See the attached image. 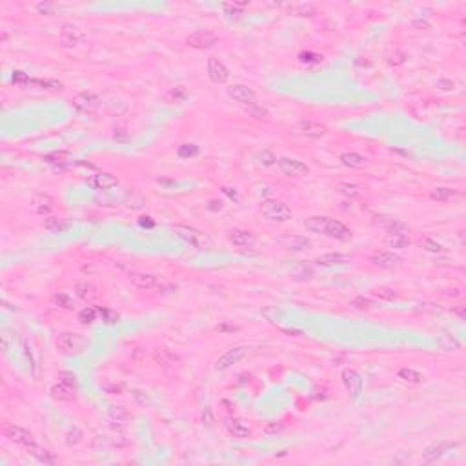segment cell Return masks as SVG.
<instances>
[{
	"label": "cell",
	"instance_id": "29",
	"mask_svg": "<svg viewBox=\"0 0 466 466\" xmlns=\"http://www.w3.org/2000/svg\"><path fill=\"white\" fill-rule=\"evenodd\" d=\"M51 302H53L55 306H59V308H64V310H73V308H75V302H73V299L66 292L55 293L53 297H51Z\"/></svg>",
	"mask_w": 466,
	"mask_h": 466
},
{
	"label": "cell",
	"instance_id": "41",
	"mask_svg": "<svg viewBox=\"0 0 466 466\" xmlns=\"http://www.w3.org/2000/svg\"><path fill=\"white\" fill-rule=\"evenodd\" d=\"M80 441H82V432L78 430V428H71V430H67L66 442L69 444V446H77Z\"/></svg>",
	"mask_w": 466,
	"mask_h": 466
},
{
	"label": "cell",
	"instance_id": "34",
	"mask_svg": "<svg viewBox=\"0 0 466 466\" xmlns=\"http://www.w3.org/2000/svg\"><path fill=\"white\" fill-rule=\"evenodd\" d=\"M42 226L46 228V230H49V232H60V230L67 228V224L62 221V219H57V217H48L46 221L42 222Z\"/></svg>",
	"mask_w": 466,
	"mask_h": 466
},
{
	"label": "cell",
	"instance_id": "4",
	"mask_svg": "<svg viewBox=\"0 0 466 466\" xmlns=\"http://www.w3.org/2000/svg\"><path fill=\"white\" fill-rule=\"evenodd\" d=\"M84 344H86V341H84L82 335L78 333H71V332H66V333H62L59 337V341H57V346H59V350L62 353H77L80 352L84 348Z\"/></svg>",
	"mask_w": 466,
	"mask_h": 466
},
{
	"label": "cell",
	"instance_id": "15",
	"mask_svg": "<svg viewBox=\"0 0 466 466\" xmlns=\"http://www.w3.org/2000/svg\"><path fill=\"white\" fill-rule=\"evenodd\" d=\"M315 263L323 268H339V266H348L352 263V257L346 253H324L321 257H317Z\"/></svg>",
	"mask_w": 466,
	"mask_h": 466
},
{
	"label": "cell",
	"instance_id": "13",
	"mask_svg": "<svg viewBox=\"0 0 466 466\" xmlns=\"http://www.w3.org/2000/svg\"><path fill=\"white\" fill-rule=\"evenodd\" d=\"M342 383L346 386L348 394L352 395V399L357 400L359 395H361V390H363V379H361V375L353 370H344L342 371Z\"/></svg>",
	"mask_w": 466,
	"mask_h": 466
},
{
	"label": "cell",
	"instance_id": "9",
	"mask_svg": "<svg viewBox=\"0 0 466 466\" xmlns=\"http://www.w3.org/2000/svg\"><path fill=\"white\" fill-rule=\"evenodd\" d=\"M173 230L180 239H184L186 242L197 246V248H204V246L209 242V239L202 232H199V230H195V228L192 226H175Z\"/></svg>",
	"mask_w": 466,
	"mask_h": 466
},
{
	"label": "cell",
	"instance_id": "56",
	"mask_svg": "<svg viewBox=\"0 0 466 466\" xmlns=\"http://www.w3.org/2000/svg\"><path fill=\"white\" fill-rule=\"evenodd\" d=\"M219 330H221V332H222V330H230V332H235V330H237V326H219Z\"/></svg>",
	"mask_w": 466,
	"mask_h": 466
},
{
	"label": "cell",
	"instance_id": "20",
	"mask_svg": "<svg viewBox=\"0 0 466 466\" xmlns=\"http://www.w3.org/2000/svg\"><path fill=\"white\" fill-rule=\"evenodd\" d=\"M226 428L233 437H240V439L250 437V433H251V430L248 428V425H246L242 419H228Z\"/></svg>",
	"mask_w": 466,
	"mask_h": 466
},
{
	"label": "cell",
	"instance_id": "55",
	"mask_svg": "<svg viewBox=\"0 0 466 466\" xmlns=\"http://www.w3.org/2000/svg\"><path fill=\"white\" fill-rule=\"evenodd\" d=\"M148 219H150V217H144L142 221H140V226H153V222L148 221Z\"/></svg>",
	"mask_w": 466,
	"mask_h": 466
},
{
	"label": "cell",
	"instance_id": "31",
	"mask_svg": "<svg viewBox=\"0 0 466 466\" xmlns=\"http://www.w3.org/2000/svg\"><path fill=\"white\" fill-rule=\"evenodd\" d=\"M186 99H188V93H186L182 86H177V88H173V90H169L166 93V102H169V104H180Z\"/></svg>",
	"mask_w": 466,
	"mask_h": 466
},
{
	"label": "cell",
	"instance_id": "44",
	"mask_svg": "<svg viewBox=\"0 0 466 466\" xmlns=\"http://www.w3.org/2000/svg\"><path fill=\"white\" fill-rule=\"evenodd\" d=\"M299 60L302 62V64H311V62H321L323 60V57L321 55H317V53H300L299 55Z\"/></svg>",
	"mask_w": 466,
	"mask_h": 466
},
{
	"label": "cell",
	"instance_id": "23",
	"mask_svg": "<svg viewBox=\"0 0 466 466\" xmlns=\"http://www.w3.org/2000/svg\"><path fill=\"white\" fill-rule=\"evenodd\" d=\"M384 240H386V244H388L390 248H397V250L408 248L410 242H412L408 235H404V233H400V232H390L388 235L384 237Z\"/></svg>",
	"mask_w": 466,
	"mask_h": 466
},
{
	"label": "cell",
	"instance_id": "50",
	"mask_svg": "<svg viewBox=\"0 0 466 466\" xmlns=\"http://www.w3.org/2000/svg\"><path fill=\"white\" fill-rule=\"evenodd\" d=\"M275 161H277V159H275V157L271 155L269 151H264V153H261V162H263V164H266V166H271V164H275Z\"/></svg>",
	"mask_w": 466,
	"mask_h": 466
},
{
	"label": "cell",
	"instance_id": "10",
	"mask_svg": "<svg viewBox=\"0 0 466 466\" xmlns=\"http://www.w3.org/2000/svg\"><path fill=\"white\" fill-rule=\"evenodd\" d=\"M228 97H232L233 100L244 104L246 108H248V106H253V104H257V95H255V91L251 90V88H248V86H244V84H237V86L228 88Z\"/></svg>",
	"mask_w": 466,
	"mask_h": 466
},
{
	"label": "cell",
	"instance_id": "18",
	"mask_svg": "<svg viewBox=\"0 0 466 466\" xmlns=\"http://www.w3.org/2000/svg\"><path fill=\"white\" fill-rule=\"evenodd\" d=\"M228 239L230 242H233L235 246H242V248H250V246L255 244V235L248 230H232L228 233Z\"/></svg>",
	"mask_w": 466,
	"mask_h": 466
},
{
	"label": "cell",
	"instance_id": "33",
	"mask_svg": "<svg viewBox=\"0 0 466 466\" xmlns=\"http://www.w3.org/2000/svg\"><path fill=\"white\" fill-rule=\"evenodd\" d=\"M69 153H66V151H55V153H51V155L46 157V161L49 162V164H55V166H66L67 162H69Z\"/></svg>",
	"mask_w": 466,
	"mask_h": 466
},
{
	"label": "cell",
	"instance_id": "17",
	"mask_svg": "<svg viewBox=\"0 0 466 466\" xmlns=\"http://www.w3.org/2000/svg\"><path fill=\"white\" fill-rule=\"evenodd\" d=\"M88 184H90L91 188H95V190L108 192V190H111L115 186H119V180L111 173H95L88 179Z\"/></svg>",
	"mask_w": 466,
	"mask_h": 466
},
{
	"label": "cell",
	"instance_id": "45",
	"mask_svg": "<svg viewBox=\"0 0 466 466\" xmlns=\"http://www.w3.org/2000/svg\"><path fill=\"white\" fill-rule=\"evenodd\" d=\"M352 304L355 306L357 310H370V308H371V300L365 299V297H355V299L352 300Z\"/></svg>",
	"mask_w": 466,
	"mask_h": 466
},
{
	"label": "cell",
	"instance_id": "28",
	"mask_svg": "<svg viewBox=\"0 0 466 466\" xmlns=\"http://www.w3.org/2000/svg\"><path fill=\"white\" fill-rule=\"evenodd\" d=\"M335 190L341 193V195H344V197H350V199H357L359 195H361V188H359L357 184H350V182H339V184L335 186Z\"/></svg>",
	"mask_w": 466,
	"mask_h": 466
},
{
	"label": "cell",
	"instance_id": "16",
	"mask_svg": "<svg viewBox=\"0 0 466 466\" xmlns=\"http://www.w3.org/2000/svg\"><path fill=\"white\" fill-rule=\"evenodd\" d=\"M208 77L211 78V82L222 84L230 78V71H228V67L224 66L219 59H209L208 60Z\"/></svg>",
	"mask_w": 466,
	"mask_h": 466
},
{
	"label": "cell",
	"instance_id": "25",
	"mask_svg": "<svg viewBox=\"0 0 466 466\" xmlns=\"http://www.w3.org/2000/svg\"><path fill=\"white\" fill-rule=\"evenodd\" d=\"M341 162H342V166L355 167V169H357V167L366 166V157L359 155V153H342Z\"/></svg>",
	"mask_w": 466,
	"mask_h": 466
},
{
	"label": "cell",
	"instance_id": "2",
	"mask_svg": "<svg viewBox=\"0 0 466 466\" xmlns=\"http://www.w3.org/2000/svg\"><path fill=\"white\" fill-rule=\"evenodd\" d=\"M261 213H263L268 221H273V222H286L293 217L290 206L281 202V200H264V202L261 204Z\"/></svg>",
	"mask_w": 466,
	"mask_h": 466
},
{
	"label": "cell",
	"instance_id": "43",
	"mask_svg": "<svg viewBox=\"0 0 466 466\" xmlns=\"http://www.w3.org/2000/svg\"><path fill=\"white\" fill-rule=\"evenodd\" d=\"M155 361H157V363H161V365H167V363H171V361H173V355L167 352V350H157V352H155Z\"/></svg>",
	"mask_w": 466,
	"mask_h": 466
},
{
	"label": "cell",
	"instance_id": "26",
	"mask_svg": "<svg viewBox=\"0 0 466 466\" xmlns=\"http://www.w3.org/2000/svg\"><path fill=\"white\" fill-rule=\"evenodd\" d=\"M455 197H459V193L452 190V188H435V190H432V199L439 200V202H448V200H452Z\"/></svg>",
	"mask_w": 466,
	"mask_h": 466
},
{
	"label": "cell",
	"instance_id": "7",
	"mask_svg": "<svg viewBox=\"0 0 466 466\" xmlns=\"http://www.w3.org/2000/svg\"><path fill=\"white\" fill-rule=\"evenodd\" d=\"M4 433H6V437L11 442H15V444H20V446H24V448H30V446L36 444L33 433H31V432H28V430H24V428H20V426H15V425L6 426Z\"/></svg>",
	"mask_w": 466,
	"mask_h": 466
},
{
	"label": "cell",
	"instance_id": "3",
	"mask_svg": "<svg viewBox=\"0 0 466 466\" xmlns=\"http://www.w3.org/2000/svg\"><path fill=\"white\" fill-rule=\"evenodd\" d=\"M292 132L299 137L306 138H321L326 135V126L321 124V122H315V120H300L292 128Z\"/></svg>",
	"mask_w": 466,
	"mask_h": 466
},
{
	"label": "cell",
	"instance_id": "32",
	"mask_svg": "<svg viewBox=\"0 0 466 466\" xmlns=\"http://www.w3.org/2000/svg\"><path fill=\"white\" fill-rule=\"evenodd\" d=\"M450 446L448 444H441V446H433V448H428L425 452V457L423 459L426 461V463H433V461H437L439 457H442L444 455V452L448 450Z\"/></svg>",
	"mask_w": 466,
	"mask_h": 466
},
{
	"label": "cell",
	"instance_id": "8",
	"mask_svg": "<svg viewBox=\"0 0 466 466\" xmlns=\"http://www.w3.org/2000/svg\"><path fill=\"white\" fill-rule=\"evenodd\" d=\"M370 263L381 269H394L399 268L402 259L399 255L392 253V251H375V253L370 255Z\"/></svg>",
	"mask_w": 466,
	"mask_h": 466
},
{
	"label": "cell",
	"instance_id": "40",
	"mask_svg": "<svg viewBox=\"0 0 466 466\" xmlns=\"http://www.w3.org/2000/svg\"><path fill=\"white\" fill-rule=\"evenodd\" d=\"M421 246H423L426 251H432V253H441V251H444V248H442L439 242H435L433 239H430V237L421 240Z\"/></svg>",
	"mask_w": 466,
	"mask_h": 466
},
{
	"label": "cell",
	"instance_id": "57",
	"mask_svg": "<svg viewBox=\"0 0 466 466\" xmlns=\"http://www.w3.org/2000/svg\"><path fill=\"white\" fill-rule=\"evenodd\" d=\"M224 193H228V195H230V197H233V199H237V193H235V192H230L228 188H224Z\"/></svg>",
	"mask_w": 466,
	"mask_h": 466
},
{
	"label": "cell",
	"instance_id": "38",
	"mask_svg": "<svg viewBox=\"0 0 466 466\" xmlns=\"http://www.w3.org/2000/svg\"><path fill=\"white\" fill-rule=\"evenodd\" d=\"M95 319H97V310L95 308H90V306L84 308V310L78 313V321H80L82 324H91Z\"/></svg>",
	"mask_w": 466,
	"mask_h": 466
},
{
	"label": "cell",
	"instance_id": "52",
	"mask_svg": "<svg viewBox=\"0 0 466 466\" xmlns=\"http://www.w3.org/2000/svg\"><path fill=\"white\" fill-rule=\"evenodd\" d=\"M281 430H282L281 423H279V425H277V423H273V425H268L266 428H264V432H266V433H275V432H281Z\"/></svg>",
	"mask_w": 466,
	"mask_h": 466
},
{
	"label": "cell",
	"instance_id": "19",
	"mask_svg": "<svg viewBox=\"0 0 466 466\" xmlns=\"http://www.w3.org/2000/svg\"><path fill=\"white\" fill-rule=\"evenodd\" d=\"M26 450H28L36 461H40L44 465H57V463H59V457H57L53 452H49V450L46 448H40V446H36V444H33V446H30V448H26Z\"/></svg>",
	"mask_w": 466,
	"mask_h": 466
},
{
	"label": "cell",
	"instance_id": "49",
	"mask_svg": "<svg viewBox=\"0 0 466 466\" xmlns=\"http://www.w3.org/2000/svg\"><path fill=\"white\" fill-rule=\"evenodd\" d=\"M248 111H250V113L253 115V117H255V119H264V117L268 115V111H266L264 108H259L257 104H253V106H248Z\"/></svg>",
	"mask_w": 466,
	"mask_h": 466
},
{
	"label": "cell",
	"instance_id": "12",
	"mask_svg": "<svg viewBox=\"0 0 466 466\" xmlns=\"http://www.w3.org/2000/svg\"><path fill=\"white\" fill-rule=\"evenodd\" d=\"M217 42V35L211 31H195L186 38V44L195 49H208Z\"/></svg>",
	"mask_w": 466,
	"mask_h": 466
},
{
	"label": "cell",
	"instance_id": "27",
	"mask_svg": "<svg viewBox=\"0 0 466 466\" xmlns=\"http://www.w3.org/2000/svg\"><path fill=\"white\" fill-rule=\"evenodd\" d=\"M399 379H402L404 383L419 384V383H423V379H425V377L421 375L417 370H413V368H400V370H399Z\"/></svg>",
	"mask_w": 466,
	"mask_h": 466
},
{
	"label": "cell",
	"instance_id": "42",
	"mask_svg": "<svg viewBox=\"0 0 466 466\" xmlns=\"http://www.w3.org/2000/svg\"><path fill=\"white\" fill-rule=\"evenodd\" d=\"M99 313H100L102 321H104L106 324H115L117 321H119V315H117V311H113V310L100 308V310H99Z\"/></svg>",
	"mask_w": 466,
	"mask_h": 466
},
{
	"label": "cell",
	"instance_id": "11",
	"mask_svg": "<svg viewBox=\"0 0 466 466\" xmlns=\"http://www.w3.org/2000/svg\"><path fill=\"white\" fill-rule=\"evenodd\" d=\"M73 106L80 109V111H84V113H93L100 106V99L93 95V93H90V91H82V93H77V95L73 97Z\"/></svg>",
	"mask_w": 466,
	"mask_h": 466
},
{
	"label": "cell",
	"instance_id": "46",
	"mask_svg": "<svg viewBox=\"0 0 466 466\" xmlns=\"http://www.w3.org/2000/svg\"><path fill=\"white\" fill-rule=\"evenodd\" d=\"M290 244H292V248L295 251H300V250H304V248H308V246H310V240L300 239V237H293V239L290 240Z\"/></svg>",
	"mask_w": 466,
	"mask_h": 466
},
{
	"label": "cell",
	"instance_id": "39",
	"mask_svg": "<svg viewBox=\"0 0 466 466\" xmlns=\"http://www.w3.org/2000/svg\"><path fill=\"white\" fill-rule=\"evenodd\" d=\"M439 344L442 346V350H448V352L459 348V341L455 337H452V335H442L441 339H439Z\"/></svg>",
	"mask_w": 466,
	"mask_h": 466
},
{
	"label": "cell",
	"instance_id": "48",
	"mask_svg": "<svg viewBox=\"0 0 466 466\" xmlns=\"http://www.w3.org/2000/svg\"><path fill=\"white\" fill-rule=\"evenodd\" d=\"M406 62V55L400 53V51H395V53L390 55V64L392 66H399V64H404Z\"/></svg>",
	"mask_w": 466,
	"mask_h": 466
},
{
	"label": "cell",
	"instance_id": "22",
	"mask_svg": "<svg viewBox=\"0 0 466 466\" xmlns=\"http://www.w3.org/2000/svg\"><path fill=\"white\" fill-rule=\"evenodd\" d=\"M55 200L49 197L48 193H38L35 199H33V209H35L38 215H46L53 209Z\"/></svg>",
	"mask_w": 466,
	"mask_h": 466
},
{
	"label": "cell",
	"instance_id": "21",
	"mask_svg": "<svg viewBox=\"0 0 466 466\" xmlns=\"http://www.w3.org/2000/svg\"><path fill=\"white\" fill-rule=\"evenodd\" d=\"M130 281L137 288H140V290H151V288H155L159 284L157 277L151 273H132L130 275Z\"/></svg>",
	"mask_w": 466,
	"mask_h": 466
},
{
	"label": "cell",
	"instance_id": "6",
	"mask_svg": "<svg viewBox=\"0 0 466 466\" xmlns=\"http://www.w3.org/2000/svg\"><path fill=\"white\" fill-rule=\"evenodd\" d=\"M60 42H62V46H66V48H75V46H80V44L86 42V35H84V31L80 30V28H77V26L64 24L62 30H60Z\"/></svg>",
	"mask_w": 466,
	"mask_h": 466
},
{
	"label": "cell",
	"instance_id": "53",
	"mask_svg": "<svg viewBox=\"0 0 466 466\" xmlns=\"http://www.w3.org/2000/svg\"><path fill=\"white\" fill-rule=\"evenodd\" d=\"M36 9H38V11H44V13H49L51 9H53V6H49V4H38Z\"/></svg>",
	"mask_w": 466,
	"mask_h": 466
},
{
	"label": "cell",
	"instance_id": "5",
	"mask_svg": "<svg viewBox=\"0 0 466 466\" xmlns=\"http://www.w3.org/2000/svg\"><path fill=\"white\" fill-rule=\"evenodd\" d=\"M281 171L288 177H304V175L310 173V167L306 166L304 162L297 161V159H292V157H282L277 161Z\"/></svg>",
	"mask_w": 466,
	"mask_h": 466
},
{
	"label": "cell",
	"instance_id": "36",
	"mask_svg": "<svg viewBox=\"0 0 466 466\" xmlns=\"http://www.w3.org/2000/svg\"><path fill=\"white\" fill-rule=\"evenodd\" d=\"M199 153V148L195 144H180L177 148V155L180 159H190V157H195Z\"/></svg>",
	"mask_w": 466,
	"mask_h": 466
},
{
	"label": "cell",
	"instance_id": "35",
	"mask_svg": "<svg viewBox=\"0 0 466 466\" xmlns=\"http://www.w3.org/2000/svg\"><path fill=\"white\" fill-rule=\"evenodd\" d=\"M290 11L293 15H299V17H313L315 15V7L311 4H297V6H292Z\"/></svg>",
	"mask_w": 466,
	"mask_h": 466
},
{
	"label": "cell",
	"instance_id": "51",
	"mask_svg": "<svg viewBox=\"0 0 466 466\" xmlns=\"http://www.w3.org/2000/svg\"><path fill=\"white\" fill-rule=\"evenodd\" d=\"M60 377V383H66V384H75V375H71V373H66V371H60L59 373Z\"/></svg>",
	"mask_w": 466,
	"mask_h": 466
},
{
	"label": "cell",
	"instance_id": "1",
	"mask_svg": "<svg viewBox=\"0 0 466 466\" xmlns=\"http://www.w3.org/2000/svg\"><path fill=\"white\" fill-rule=\"evenodd\" d=\"M306 230H310L313 233H323L326 237L339 240H346L352 237V230L346 228L341 221H335L330 217H310L304 221Z\"/></svg>",
	"mask_w": 466,
	"mask_h": 466
},
{
	"label": "cell",
	"instance_id": "37",
	"mask_svg": "<svg viewBox=\"0 0 466 466\" xmlns=\"http://www.w3.org/2000/svg\"><path fill=\"white\" fill-rule=\"evenodd\" d=\"M108 415L113 423H124L126 419H128V412H126L122 406H111L109 408Z\"/></svg>",
	"mask_w": 466,
	"mask_h": 466
},
{
	"label": "cell",
	"instance_id": "30",
	"mask_svg": "<svg viewBox=\"0 0 466 466\" xmlns=\"http://www.w3.org/2000/svg\"><path fill=\"white\" fill-rule=\"evenodd\" d=\"M75 292H77V295L80 297L82 300H91L93 297H95V288H93V284H90L88 281L84 282H78L77 286H75Z\"/></svg>",
	"mask_w": 466,
	"mask_h": 466
},
{
	"label": "cell",
	"instance_id": "14",
	"mask_svg": "<svg viewBox=\"0 0 466 466\" xmlns=\"http://www.w3.org/2000/svg\"><path fill=\"white\" fill-rule=\"evenodd\" d=\"M246 355V348H232V350H228L224 355H221V357L217 359L215 363V368L219 371H224L228 370L230 366L237 365L240 359Z\"/></svg>",
	"mask_w": 466,
	"mask_h": 466
},
{
	"label": "cell",
	"instance_id": "47",
	"mask_svg": "<svg viewBox=\"0 0 466 466\" xmlns=\"http://www.w3.org/2000/svg\"><path fill=\"white\" fill-rule=\"evenodd\" d=\"M373 293H375V297H381V299H386V300L395 299L394 290H388V288H379V290H375Z\"/></svg>",
	"mask_w": 466,
	"mask_h": 466
},
{
	"label": "cell",
	"instance_id": "24",
	"mask_svg": "<svg viewBox=\"0 0 466 466\" xmlns=\"http://www.w3.org/2000/svg\"><path fill=\"white\" fill-rule=\"evenodd\" d=\"M51 395H53V399L57 400H73L75 399V390H73L71 384L59 383L51 388Z\"/></svg>",
	"mask_w": 466,
	"mask_h": 466
},
{
	"label": "cell",
	"instance_id": "54",
	"mask_svg": "<svg viewBox=\"0 0 466 466\" xmlns=\"http://www.w3.org/2000/svg\"><path fill=\"white\" fill-rule=\"evenodd\" d=\"M439 86H444L442 90H454V82H448V80H439Z\"/></svg>",
	"mask_w": 466,
	"mask_h": 466
}]
</instances>
